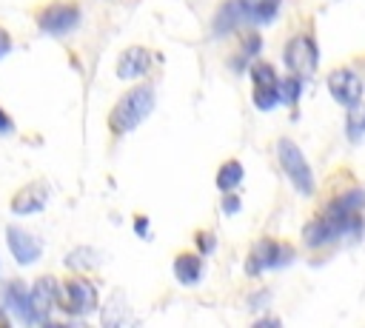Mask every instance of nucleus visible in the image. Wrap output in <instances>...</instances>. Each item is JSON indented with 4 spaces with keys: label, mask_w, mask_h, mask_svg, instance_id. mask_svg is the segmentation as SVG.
Here are the masks:
<instances>
[{
    "label": "nucleus",
    "mask_w": 365,
    "mask_h": 328,
    "mask_svg": "<svg viewBox=\"0 0 365 328\" xmlns=\"http://www.w3.org/2000/svg\"><path fill=\"white\" fill-rule=\"evenodd\" d=\"M359 231H362V217H359V211L345 208L339 200H334L325 214H319L317 220H311V222L305 225L302 237H305V242H308L311 248H317V245L334 242V240H339V237H356Z\"/></svg>",
    "instance_id": "f257e3e1"
},
{
    "label": "nucleus",
    "mask_w": 365,
    "mask_h": 328,
    "mask_svg": "<svg viewBox=\"0 0 365 328\" xmlns=\"http://www.w3.org/2000/svg\"><path fill=\"white\" fill-rule=\"evenodd\" d=\"M151 111H154V88H151L148 83H140V86L128 88V91L117 100V106H114L111 114H108V128H111L114 134H128V131H134Z\"/></svg>",
    "instance_id": "f03ea898"
},
{
    "label": "nucleus",
    "mask_w": 365,
    "mask_h": 328,
    "mask_svg": "<svg viewBox=\"0 0 365 328\" xmlns=\"http://www.w3.org/2000/svg\"><path fill=\"white\" fill-rule=\"evenodd\" d=\"M277 157H279V165H282L285 177L291 180V185H294L299 194L311 197V194H314V174H311L308 160H305L302 151L297 148V143L279 140V143H277Z\"/></svg>",
    "instance_id": "7ed1b4c3"
},
{
    "label": "nucleus",
    "mask_w": 365,
    "mask_h": 328,
    "mask_svg": "<svg viewBox=\"0 0 365 328\" xmlns=\"http://www.w3.org/2000/svg\"><path fill=\"white\" fill-rule=\"evenodd\" d=\"M57 305L71 317H86V314H91L97 308V288L83 277H71L60 288Z\"/></svg>",
    "instance_id": "20e7f679"
},
{
    "label": "nucleus",
    "mask_w": 365,
    "mask_h": 328,
    "mask_svg": "<svg viewBox=\"0 0 365 328\" xmlns=\"http://www.w3.org/2000/svg\"><path fill=\"white\" fill-rule=\"evenodd\" d=\"M285 66L291 68V74H297V77H302V80H308L314 71H317V66H319V54H317V43L308 37V34H297V37H291L288 40V46H285Z\"/></svg>",
    "instance_id": "39448f33"
},
{
    "label": "nucleus",
    "mask_w": 365,
    "mask_h": 328,
    "mask_svg": "<svg viewBox=\"0 0 365 328\" xmlns=\"http://www.w3.org/2000/svg\"><path fill=\"white\" fill-rule=\"evenodd\" d=\"M80 23V9L74 3H51L37 11V26L46 34H66Z\"/></svg>",
    "instance_id": "423d86ee"
},
{
    "label": "nucleus",
    "mask_w": 365,
    "mask_h": 328,
    "mask_svg": "<svg viewBox=\"0 0 365 328\" xmlns=\"http://www.w3.org/2000/svg\"><path fill=\"white\" fill-rule=\"evenodd\" d=\"M294 251L282 242H274V240H262L254 245V251L248 254V262H245V271L248 274H259L265 268H277V265H285L291 262Z\"/></svg>",
    "instance_id": "0eeeda50"
},
{
    "label": "nucleus",
    "mask_w": 365,
    "mask_h": 328,
    "mask_svg": "<svg viewBox=\"0 0 365 328\" xmlns=\"http://www.w3.org/2000/svg\"><path fill=\"white\" fill-rule=\"evenodd\" d=\"M6 242H9L11 257H14L20 265H31V262H37L40 254H43V242H40L31 231H23V228H17V225H9V228H6Z\"/></svg>",
    "instance_id": "6e6552de"
},
{
    "label": "nucleus",
    "mask_w": 365,
    "mask_h": 328,
    "mask_svg": "<svg viewBox=\"0 0 365 328\" xmlns=\"http://www.w3.org/2000/svg\"><path fill=\"white\" fill-rule=\"evenodd\" d=\"M328 91H331V97L339 103V106H356L359 103V97H362V80L351 71V68H336V71H331V77H328Z\"/></svg>",
    "instance_id": "1a4fd4ad"
},
{
    "label": "nucleus",
    "mask_w": 365,
    "mask_h": 328,
    "mask_svg": "<svg viewBox=\"0 0 365 328\" xmlns=\"http://www.w3.org/2000/svg\"><path fill=\"white\" fill-rule=\"evenodd\" d=\"M48 203V185L43 180H34L29 185H23L14 197H11V214L17 217H29V214H37L43 211Z\"/></svg>",
    "instance_id": "9d476101"
},
{
    "label": "nucleus",
    "mask_w": 365,
    "mask_h": 328,
    "mask_svg": "<svg viewBox=\"0 0 365 328\" xmlns=\"http://www.w3.org/2000/svg\"><path fill=\"white\" fill-rule=\"evenodd\" d=\"M60 299V285L54 277H40L31 285V308H34V322H46L48 314L54 311Z\"/></svg>",
    "instance_id": "9b49d317"
},
{
    "label": "nucleus",
    "mask_w": 365,
    "mask_h": 328,
    "mask_svg": "<svg viewBox=\"0 0 365 328\" xmlns=\"http://www.w3.org/2000/svg\"><path fill=\"white\" fill-rule=\"evenodd\" d=\"M148 63H151V51L143 46H131L117 60V77L120 80H137L148 71Z\"/></svg>",
    "instance_id": "f8f14e48"
},
{
    "label": "nucleus",
    "mask_w": 365,
    "mask_h": 328,
    "mask_svg": "<svg viewBox=\"0 0 365 328\" xmlns=\"http://www.w3.org/2000/svg\"><path fill=\"white\" fill-rule=\"evenodd\" d=\"M242 23H248L245 11H242V3L240 0H225L220 6L217 17H214V34H228V31H234Z\"/></svg>",
    "instance_id": "ddd939ff"
},
{
    "label": "nucleus",
    "mask_w": 365,
    "mask_h": 328,
    "mask_svg": "<svg viewBox=\"0 0 365 328\" xmlns=\"http://www.w3.org/2000/svg\"><path fill=\"white\" fill-rule=\"evenodd\" d=\"M6 305L23 319V322H34V308H31V291L23 288V282H9L6 288Z\"/></svg>",
    "instance_id": "4468645a"
},
{
    "label": "nucleus",
    "mask_w": 365,
    "mask_h": 328,
    "mask_svg": "<svg viewBox=\"0 0 365 328\" xmlns=\"http://www.w3.org/2000/svg\"><path fill=\"white\" fill-rule=\"evenodd\" d=\"M174 277L182 285H197L200 277H202V260H200V254H180L174 260Z\"/></svg>",
    "instance_id": "2eb2a0df"
},
{
    "label": "nucleus",
    "mask_w": 365,
    "mask_h": 328,
    "mask_svg": "<svg viewBox=\"0 0 365 328\" xmlns=\"http://www.w3.org/2000/svg\"><path fill=\"white\" fill-rule=\"evenodd\" d=\"M248 23H271L279 11V0H240Z\"/></svg>",
    "instance_id": "dca6fc26"
},
{
    "label": "nucleus",
    "mask_w": 365,
    "mask_h": 328,
    "mask_svg": "<svg viewBox=\"0 0 365 328\" xmlns=\"http://www.w3.org/2000/svg\"><path fill=\"white\" fill-rule=\"evenodd\" d=\"M242 183V163L240 160H228L220 165L217 171V188L220 191H234Z\"/></svg>",
    "instance_id": "f3484780"
},
{
    "label": "nucleus",
    "mask_w": 365,
    "mask_h": 328,
    "mask_svg": "<svg viewBox=\"0 0 365 328\" xmlns=\"http://www.w3.org/2000/svg\"><path fill=\"white\" fill-rule=\"evenodd\" d=\"M125 311H128L125 294H123V291L111 294L108 305L103 308V325H123V322H125Z\"/></svg>",
    "instance_id": "a211bd4d"
},
{
    "label": "nucleus",
    "mask_w": 365,
    "mask_h": 328,
    "mask_svg": "<svg viewBox=\"0 0 365 328\" xmlns=\"http://www.w3.org/2000/svg\"><path fill=\"white\" fill-rule=\"evenodd\" d=\"M97 265V251L94 248H74V251H68L66 254V268H71V271H91Z\"/></svg>",
    "instance_id": "6ab92c4d"
},
{
    "label": "nucleus",
    "mask_w": 365,
    "mask_h": 328,
    "mask_svg": "<svg viewBox=\"0 0 365 328\" xmlns=\"http://www.w3.org/2000/svg\"><path fill=\"white\" fill-rule=\"evenodd\" d=\"M345 134H348L351 143H359V140L365 137V106H362V103L351 106L348 120H345Z\"/></svg>",
    "instance_id": "aec40b11"
},
{
    "label": "nucleus",
    "mask_w": 365,
    "mask_h": 328,
    "mask_svg": "<svg viewBox=\"0 0 365 328\" xmlns=\"http://www.w3.org/2000/svg\"><path fill=\"white\" fill-rule=\"evenodd\" d=\"M277 103H282L279 86H254V106L259 111H271Z\"/></svg>",
    "instance_id": "412c9836"
},
{
    "label": "nucleus",
    "mask_w": 365,
    "mask_h": 328,
    "mask_svg": "<svg viewBox=\"0 0 365 328\" xmlns=\"http://www.w3.org/2000/svg\"><path fill=\"white\" fill-rule=\"evenodd\" d=\"M251 80H254V86H279L274 66L271 63H262V60H257L251 66Z\"/></svg>",
    "instance_id": "4be33fe9"
},
{
    "label": "nucleus",
    "mask_w": 365,
    "mask_h": 328,
    "mask_svg": "<svg viewBox=\"0 0 365 328\" xmlns=\"http://www.w3.org/2000/svg\"><path fill=\"white\" fill-rule=\"evenodd\" d=\"M299 94H302V77L291 74V77H285V80L279 83V97H282V103L294 106V103L299 100Z\"/></svg>",
    "instance_id": "5701e85b"
},
{
    "label": "nucleus",
    "mask_w": 365,
    "mask_h": 328,
    "mask_svg": "<svg viewBox=\"0 0 365 328\" xmlns=\"http://www.w3.org/2000/svg\"><path fill=\"white\" fill-rule=\"evenodd\" d=\"M259 46H262V40H259V34H257V31L245 34V43H242V57H245V60H248V57H254V54L259 51Z\"/></svg>",
    "instance_id": "b1692460"
},
{
    "label": "nucleus",
    "mask_w": 365,
    "mask_h": 328,
    "mask_svg": "<svg viewBox=\"0 0 365 328\" xmlns=\"http://www.w3.org/2000/svg\"><path fill=\"white\" fill-rule=\"evenodd\" d=\"M240 205H242L240 197H237L234 191H225V197H222V211H225V214H237Z\"/></svg>",
    "instance_id": "393cba45"
},
{
    "label": "nucleus",
    "mask_w": 365,
    "mask_h": 328,
    "mask_svg": "<svg viewBox=\"0 0 365 328\" xmlns=\"http://www.w3.org/2000/svg\"><path fill=\"white\" fill-rule=\"evenodd\" d=\"M197 248H200L202 254H211V251H214V234L200 231V234H197Z\"/></svg>",
    "instance_id": "a878e982"
},
{
    "label": "nucleus",
    "mask_w": 365,
    "mask_h": 328,
    "mask_svg": "<svg viewBox=\"0 0 365 328\" xmlns=\"http://www.w3.org/2000/svg\"><path fill=\"white\" fill-rule=\"evenodd\" d=\"M11 51V37H9V31L0 26V57H6Z\"/></svg>",
    "instance_id": "bb28decb"
},
{
    "label": "nucleus",
    "mask_w": 365,
    "mask_h": 328,
    "mask_svg": "<svg viewBox=\"0 0 365 328\" xmlns=\"http://www.w3.org/2000/svg\"><path fill=\"white\" fill-rule=\"evenodd\" d=\"M134 231H137L143 240H148V220H145V217H137V220H134Z\"/></svg>",
    "instance_id": "cd10ccee"
},
{
    "label": "nucleus",
    "mask_w": 365,
    "mask_h": 328,
    "mask_svg": "<svg viewBox=\"0 0 365 328\" xmlns=\"http://www.w3.org/2000/svg\"><path fill=\"white\" fill-rule=\"evenodd\" d=\"M11 128H14V125H11V117L0 108V134H11Z\"/></svg>",
    "instance_id": "c85d7f7f"
}]
</instances>
